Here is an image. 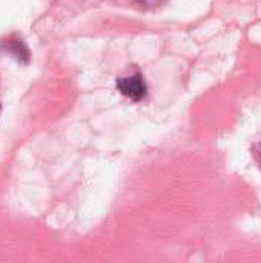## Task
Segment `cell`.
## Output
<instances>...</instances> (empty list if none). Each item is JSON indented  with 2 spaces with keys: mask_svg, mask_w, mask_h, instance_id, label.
<instances>
[{
  "mask_svg": "<svg viewBox=\"0 0 261 263\" xmlns=\"http://www.w3.org/2000/svg\"><path fill=\"white\" fill-rule=\"evenodd\" d=\"M115 86L125 97H128V99H131L134 102L143 100L146 97V94H148L146 82H145V79H143V76L140 72L117 79Z\"/></svg>",
  "mask_w": 261,
  "mask_h": 263,
  "instance_id": "6da1fadb",
  "label": "cell"
},
{
  "mask_svg": "<svg viewBox=\"0 0 261 263\" xmlns=\"http://www.w3.org/2000/svg\"><path fill=\"white\" fill-rule=\"evenodd\" d=\"M254 156H255V159H257L258 165L261 166V142L255 145V148H254Z\"/></svg>",
  "mask_w": 261,
  "mask_h": 263,
  "instance_id": "7a4b0ae2",
  "label": "cell"
},
{
  "mask_svg": "<svg viewBox=\"0 0 261 263\" xmlns=\"http://www.w3.org/2000/svg\"><path fill=\"white\" fill-rule=\"evenodd\" d=\"M0 114H2V105H0Z\"/></svg>",
  "mask_w": 261,
  "mask_h": 263,
  "instance_id": "3957f363",
  "label": "cell"
}]
</instances>
